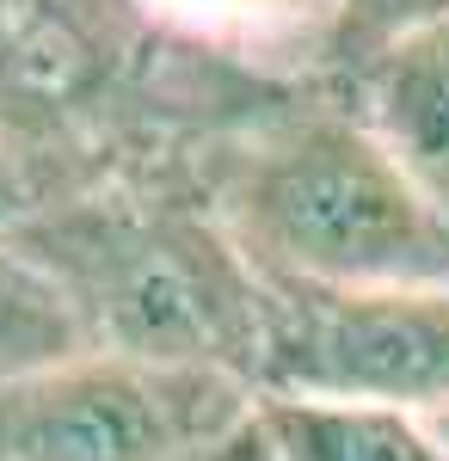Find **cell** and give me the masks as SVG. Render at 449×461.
Segmentation results:
<instances>
[{
  "mask_svg": "<svg viewBox=\"0 0 449 461\" xmlns=\"http://www.w3.org/2000/svg\"><path fill=\"white\" fill-rule=\"evenodd\" d=\"M13 240L62 284L93 351L234 375L259 393L271 295L222 221L142 197H80L37 210Z\"/></svg>",
  "mask_w": 449,
  "mask_h": 461,
  "instance_id": "6da1fadb",
  "label": "cell"
},
{
  "mask_svg": "<svg viewBox=\"0 0 449 461\" xmlns=\"http://www.w3.org/2000/svg\"><path fill=\"white\" fill-rule=\"evenodd\" d=\"M222 228L271 284H449V215L357 117H296L259 136L222 185Z\"/></svg>",
  "mask_w": 449,
  "mask_h": 461,
  "instance_id": "7a4b0ae2",
  "label": "cell"
},
{
  "mask_svg": "<svg viewBox=\"0 0 449 461\" xmlns=\"http://www.w3.org/2000/svg\"><path fill=\"white\" fill-rule=\"evenodd\" d=\"M252 406L259 393L234 375L87 351L0 388V461H209Z\"/></svg>",
  "mask_w": 449,
  "mask_h": 461,
  "instance_id": "3957f363",
  "label": "cell"
},
{
  "mask_svg": "<svg viewBox=\"0 0 449 461\" xmlns=\"http://www.w3.org/2000/svg\"><path fill=\"white\" fill-rule=\"evenodd\" d=\"M259 393L449 412V284L431 289H308L271 284Z\"/></svg>",
  "mask_w": 449,
  "mask_h": 461,
  "instance_id": "277c9868",
  "label": "cell"
},
{
  "mask_svg": "<svg viewBox=\"0 0 449 461\" xmlns=\"http://www.w3.org/2000/svg\"><path fill=\"white\" fill-rule=\"evenodd\" d=\"M363 123L449 215V19L400 37L363 68Z\"/></svg>",
  "mask_w": 449,
  "mask_h": 461,
  "instance_id": "5b68a950",
  "label": "cell"
},
{
  "mask_svg": "<svg viewBox=\"0 0 449 461\" xmlns=\"http://www.w3.org/2000/svg\"><path fill=\"white\" fill-rule=\"evenodd\" d=\"M259 437L271 461H449L444 437L418 412L394 406H339V400H296L259 393Z\"/></svg>",
  "mask_w": 449,
  "mask_h": 461,
  "instance_id": "8992f818",
  "label": "cell"
},
{
  "mask_svg": "<svg viewBox=\"0 0 449 461\" xmlns=\"http://www.w3.org/2000/svg\"><path fill=\"white\" fill-rule=\"evenodd\" d=\"M99 74V43L62 0H0V105L56 111Z\"/></svg>",
  "mask_w": 449,
  "mask_h": 461,
  "instance_id": "52a82bcc",
  "label": "cell"
},
{
  "mask_svg": "<svg viewBox=\"0 0 449 461\" xmlns=\"http://www.w3.org/2000/svg\"><path fill=\"white\" fill-rule=\"evenodd\" d=\"M93 351L62 284L13 234H0V388L50 375Z\"/></svg>",
  "mask_w": 449,
  "mask_h": 461,
  "instance_id": "ba28073f",
  "label": "cell"
},
{
  "mask_svg": "<svg viewBox=\"0 0 449 461\" xmlns=\"http://www.w3.org/2000/svg\"><path fill=\"white\" fill-rule=\"evenodd\" d=\"M339 6V32L351 50H363V62H376L381 50H394L400 37L431 32L449 19V0H333Z\"/></svg>",
  "mask_w": 449,
  "mask_h": 461,
  "instance_id": "9c48e42d",
  "label": "cell"
},
{
  "mask_svg": "<svg viewBox=\"0 0 449 461\" xmlns=\"http://www.w3.org/2000/svg\"><path fill=\"white\" fill-rule=\"evenodd\" d=\"M167 19H185V25H197V32H246V25H265L277 19L283 6H296V0H154Z\"/></svg>",
  "mask_w": 449,
  "mask_h": 461,
  "instance_id": "30bf717a",
  "label": "cell"
},
{
  "mask_svg": "<svg viewBox=\"0 0 449 461\" xmlns=\"http://www.w3.org/2000/svg\"><path fill=\"white\" fill-rule=\"evenodd\" d=\"M37 215V197L32 185H25V173H19V160L6 154V142H0V234H13V228H25Z\"/></svg>",
  "mask_w": 449,
  "mask_h": 461,
  "instance_id": "8fae6325",
  "label": "cell"
},
{
  "mask_svg": "<svg viewBox=\"0 0 449 461\" xmlns=\"http://www.w3.org/2000/svg\"><path fill=\"white\" fill-rule=\"evenodd\" d=\"M252 412H259V406H252ZM209 461H271V449H265V437H259V419H252V425H246L241 437L228 443V449H215Z\"/></svg>",
  "mask_w": 449,
  "mask_h": 461,
  "instance_id": "7c38bea8",
  "label": "cell"
},
{
  "mask_svg": "<svg viewBox=\"0 0 449 461\" xmlns=\"http://www.w3.org/2000/svg\"><path fill=\"white\" fill-rule=\"evenodd\" d=\"M431 430L444 437V449H449V412H437V419H431Z\"/></svg>",
  "mask_w": 449,
  "mask_h": 461,
  "instance_id": "4fadbf2b",
  "label": "cell"
}]
</instances>
